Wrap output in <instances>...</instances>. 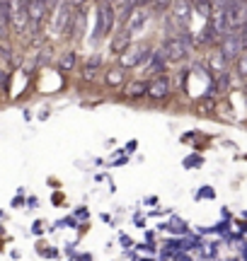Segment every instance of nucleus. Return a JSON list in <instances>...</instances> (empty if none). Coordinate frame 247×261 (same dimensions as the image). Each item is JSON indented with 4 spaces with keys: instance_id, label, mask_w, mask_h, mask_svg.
I'll use <instances>...</instances> for the list:
<instances>
[{
    "instance_id": "7ed1b4c3",
    "label": "nucleus",
    "mask_w": 247,
    "mask_h": 261,
    "mask_svg": "<svg viewBox=\"0 0 247 261\" xmlns=\"http://www.w3.org/2000/svg\"><path fill=\"white\" fill-rule=\"evenodd\" d=\"M247 27V0H233L228 8V29Z\"/></svg>"
},
{
    "instance_id": "f03ea898",
    "label": "nucleus",
    "mask_w": 247,
    "mask_h": 261,
    "mask_svg": "<svg viewBox=\"0 0 247 261\" xmlns=\"http://www.w3.org/2000/svg\"><path fill=\"white\" fill-rule=\"evenodd\" d=\"M148 22H151V10L145 8V5H136V8L129 12V17H126V34H129V37L141 34Z\"/></svg>"
},
{
    "instance_id": "6e6552de",
    "label": "nucleus",
    "mask_w": 247,
    "mask_h": 261,
    "mask_svg": "<svg viewBox=\"0 0 247 261\" xmlns=\"http://www.w3.org/2000/svg\"><path fill=\"white\" fill-rule=\"evenodd\" d=\"M170 94V83H167V77H155L148 83V97L151 99H165Z\"/></svg>"
},
{
    "instance_id": "a211bd4d",
    "label": "nucleus",
    "mask_w": 247,
    "mask_h": 261,
    "mask_svg": "<svg viewBox=\"0 0 247 261\" xmlns=\"http://www.w3.org/2000/svg\"><path fill=\"white\" fill-rule=\"evenodd\" d=\"M172 0H153V5H155V10H165L167 5H170Z\"/></svg>"
},
{
    "instance_id": "20e7f679",
    "label": "nucleus",
    "mask_w": 247,
    "mask_h": 261,
    "mask_svg": "<svg viewBox=\"0 0 247 261\" xmlns=\"http://www.w3.org/2000/svg\"><path fill=\"white\" fill-rule=\"evenodd\" d=\"M187 51L189 48L184 46V41H182L180 37H172L165 41V46H162V61H172V63H180V61H184V56H187Z\"/></svg>"
},
{
    "instance_id": "2eb2a0df",
    "label": "nucleus",
    "mask_w": 247,
    "mask_h": 261,
    "mask_svg": "<svg viewBox=\"0 0 247 261\" xmlns=\"http://www.w3.org/2000/svg\"><path fill=\"white\" fill-rule=\"evenodd\" d=\"M114 3H116V8H121L124 12H126V17H129V12L138 5V0H114Z\"/></svg>"
},
{
    "instance_id": "f8f14e48",
    "label": "nucleus",
    "mask_w": 247,
    "mask_h": 261,
    "mask_svg": "<svg viewBox=\"0 0 247 261\" xmlns=\"http://www.w3.org/2000/svg\"><path fill=\"white\" fill-rule=\"evenodd\" d=\"M107 85L109 87H119V85L124 83V68L119 65V68H112V70H107Z\"/></svg>"
},
{
    "instance_id": "4be33fe9",
    "label": "nucleus",
    "mask_w": 247,
    "mask_h": 261,
    "mask_svg": "<svg viewBox=\"0 0 247 261\" xmlns=\"http://www.w3.org/2000/svg\"><path fill=\"white\" fill-rule=\"evenodd\" d=\"M245 92H247V85H245Z\"/></svg>"
},
{
    "instance_id": "aec40b11",
    "label": "nucleus",
    "mask_w": 247,
    "mask_h": 261,
    "mask_svg": "<svg viewBox=\"0 0 247 261\" xmlns=\"http://www.w3.org/2000/svg\"><path fill=\"white\" fill-rule=\"evenodd\" d=\"M242 41H245V48H247V27L242 29Z\"/></svg>"
},
{
    "instance_id": "9d476101",
    "label": "nucleus",
    "mask_w": 247,
    "mask_h": 261,
    "mask_svg": "<svg viewBox=\"0 0 247 261\" xmlns=\"http://www.w3.org/2000/svg\"><path fill=\"white\" fill-rule=\"evenodd\" d=\"M126 94H129L131 99H138V97H143V94H148V83L136 80V83H131L129 87H126Z\"/></svg>"
},
{
    "instance_id": "6ab92c4d",
    "label": "nucleus",
    "mask_w": 247,
    "mask_h": 261,
    "mask_svg": "<svg viewBox=\"0 0 247 261\" xmlns=\"http://www.w3.org/2000/svg\"><path fill=\"white\" fill-rule=\"evenodd\" d=\"M68 5H83V3H85V0H66Z\"/></svg>"
},
{
    "instance_id": "f257e3e1",
    "label": "nucleus",
    "mask_w": 247,
    "mask_h": 261,
    "mask_svg": "<svg viewBox=\"0 0 247 261\" xmlns=\"http://www.w3.org/2000/svg\"><path fill=\"white\" fill-rule=\"evenodd\" d=\"M245 54V41H242V29H228L220 39V56L226 61H238Z\"/></svg>"
},
{
    "instance_id": "412c9836",
    "label": "nucleus",
    "mask_w": 247,
    "mask_h": 261,
    "mask_svg": "<svg viewBox=\"0 0 247 261\" xmlns=\"http://www.w3.org/2000/svg\"><path fill=\"white\" fill-rule=\"evenodd\" d=\"M145 3H153V0H138V5H145Z\"/></svg>"
},
{
    "instance_id": "4468645a",
    "label": "nucleus",
    "mask_w": 247,
    "mask_h": 261,
    "mask_svg": "<svg viewBox=\"0 0 247 261\" xmlns=\"http://www.w3.org/2000/svg\"><path fill=\"white\" fill-rule=\"evenodd\" d=\"M126 48H129V34L124 32V37H119V39H116V41H114V44H112V51L121 56V54H124V51H126Z\"/></svg>"
},
{
    "instance_id": "1a4fd4ad",
    "label": "nucleus",
    "mask_w": 247,
    "mask_h": 261,
    "mask_svg": "<svg viewBox=\"0 0 247 261\" xmlns=\"http://www.w3.org/2000/svg\"><path fill=\"white\" fill-rule=\"evenodd\" d=\"M191 0H175L172 3V15H175V19H177V24H180L182 29H184V24H187V17L191 15Z\"/></svg>"
},
{
    "instance_id": "ddd939ff",
    "label": "nucleus",
    "mask_w": 247,
    "mask_h": 261,
    "mask_svg": "<svg viewBox=\"0 0 247 261\" xmlns=\"http://www.w3.org/2000/svg\"><path fill=\"white\" fill-rule=\"evenodd\" d=\"M58 68H61L63 73H70V70L76 68V54H73V51H68L66 56L58 61Z\"/></svg>"
},
{
    "instance_id": "423d86ee",
    "label": "nucleus",
    "mask_w": 247,
    "mask_h": 261,
    "mask_svg": "<svg viewBox=\"0 0 247 261\" xmlns=\"http://www.w3.org/2000/svg\"><path fill=\"white\" fill-rule=\"evenodd\" d=\"M114 24V8L112 5H100V12H97V29H95V39H102L109 34V29Z\"/></svg>"
},
{
    "instance_id": "dca6fc26",
    "label": "nucleus",
    "mask_w": 247,
    "mask_h": 261,
    "mask_svg": "<svg viewBox=\"0 0 247 261\" xmlns=\"http://www.w3.org/2000/svg\"><path fill=\"white\" fill-rule=\"evenodd\" d=\"M73 22H76V29H73V32H76V37H80V32L85 27V12H76V19H73Z\"/></svg>"
},
{
    "instance_id": "39448f33",
    "label": "nucleus",
    "mask_w": 247,
    "mask_h": 261,
    "mask_svg": "<svg viewBox=\"0 0 247 261\" xmlns=\"http://www.w3.org/2000/svg\"><path fill=\"white\" fill-rule=\"evenodd\" d=\"M148 51L151 48L145 46V44H136V46H129L126 51H124L121 56H119V65L121 68H136V65L141 63L143 58L148 56Z\"/></svg>"
},
{
    "instance_id": "0eeeda50",
    "label": "nucleus",
    "mask_w": 247,
    "mask_h": 261,
    "mask_svg": "<svg viewBox=\"0 0 247 261\" xmlns=\"http://www.w3.org/2000/svg\"><path fill=\"white\" fill-rule=\"evenodd\" d=\"M46 0H29L27 3V15H29V22L32 24H41L44 17H46Z\"/></svg>"
},
{
    "instance_id": "9b49d317",
    "label": "nucleus",
    "mask_w": 247,
    "mask_h": 261,
    "mask_svg": "<svg viewBox=\"0 0 247 261\" xmlns=\"http://www.w3.org/2000/svg\"><path fill=\"white\" fill-rule=\"evenodd\" d=\"M8 22H10V12L5 0H0V41L8 37Z\"/></svg>"
},
{
    "instance_id": "f3484780",
    "label": "nucleus",
    "mask_w": 247,
    "mask_h": 261,
    "mask_svg": "<svg viewBox=\"0 0 247 261\" xmlns=\"http://www.w3.org/2000/svg\"><path fill=\"white\" fill-rule=\"evenodd\" d=\"M238 75L247 80V54H242V56L238 58Z\"/></svg>"
}]
</instances>
